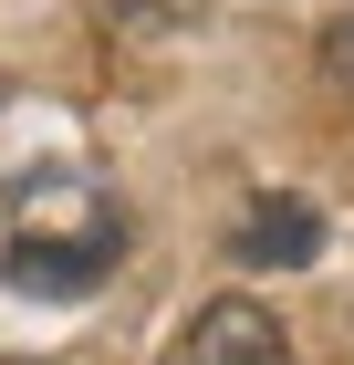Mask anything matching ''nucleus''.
<instances>
[{"instance_id":"3","label":"nucleus","mask_w":354,"mask_h":365,"mask_svg":"<svg viewBox=\"0 0 354 365\" xmlns=\"http://www.w3.org/2000/svg\"><path fill=\"white\" fill-rule=\"evenodd\" d=\"M313 251H323V209L292 188H261L240 209V230H229V261H250V272H302Z\"/></svg>"},{"instance_id":"1","label":"nucleus","mask_w":354,"mask_h":365,"mask_svg":"<svg viewBox=\"0 0 354 365\" xmlns=\"http://www.w3.org/2000/svg\"><path fill=\"white\" fill-rule=\"evenodd\" d=\"M115 251H125V230H115V209H94L73 240H42V230H21L0 272H11V292H53V303H73V292H94V282L115 272Z\"/></svg>"},{"instance_id":"2","label":"nucleus","mask_w":354,"mask_h":365,"mask_svg":"<svg viewBox=\"0 0 354 365\" xmlns=\"http://www.w3.org/2000/svg\"><path fill=\"white\" fill-rule=\"evenodd\" d=\"M167 365H292V334H281V313H261L250 292H219V303L188 313V334L167 344Z\"/></svg>"},{"instance_id":"4","label":"nucleus","mask_w":354,"mask_h":365,"mask_svg":"<svg viewBox=\"0 0 354 365\" xmlns=\"http://www.w3.org/2000/svg\"><path fill=\"white\" fill-rule=\"evenodd\" d=\"M323 73L354 94V11H333V21H323Z\"/></svg>"}]
</instances>
